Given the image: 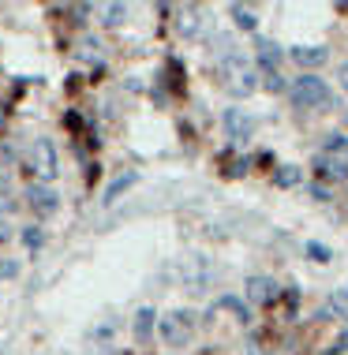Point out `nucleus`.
<instances>
[{"instance_id": "8", "label": "nucleus", "mask_w": 348, "mask_h": 355, "mask_svg": "<svg viewBox=\"0 0 348 355\" xmlns=\"http://www.w3.org/2000/svg\"><path fill=\"white\" fill-rule=\"evenodd\" d=\"M288 56H292L299 68H322V64L330 60V49H326V45H296Z\"/></svg>"}, {"instance_id": "11", "label": "nucleus", "mask_w": 348, "mask_h": 355, "mask_svg": "<svg viewBox=\"0 0 348 355\" xmlns=\"http://www.w3.org/2000/svg\"><path fill=\"white\" fill-rule=\"evenodd\" d=\"M135 184H139V172H124V176H116L113 184L105 187V198H101V202H105V206H113L116 198H120L128 187H135Z\"/></svg>"}, {"instance_id": "26", "label": "nucleus", "mask_w": 348, "mask_h": 355, "mask_svg": "<svg viewBox=\"0 0 348 355\" xmlns=\"http://www.w3.org/2000/svg\"><path fill=\"white\" fill-rule=\"evenodd\" d=\"M8 236H12V225H8V220H4V217H0V243H4V239H8Z\"/></svg>"}, {"instance_id": "6", "label": "nucleus", "mask_w": 348, "mask_h": 355, "mask_svg": "<svg viewBox=\"0 0 348 355\" xmlns=\"http://www.w3.org/2000/svg\"><path fill=\"white\" fill-rule=\"evenodd\" d=\"M225 131H229V139H236V142H244L255 135V116L244 109H229L225 112Z\"/></svg>"}, {"instance_id": "25", "label": "nucleus", "mask_w": 348, "mask_h": 355, "mask_svg": "<svg viewBox=\"0 0 348 355\" xmlns=\"http://www.w3.org/2000/svg\"><path fill=\"white\" fill-rule=\"evenodd\" d=\"M311 198H318V202H330V191H326L322 184H311Z\"/></svg>"}, {"instance_id": "19", "label": "nucleus", "mask_w": 348, "mask_h": 355, "mask_svg": "<svg viewBox=\"0 0 348 355\" xmlns=\"http://www.w3.org/2000/svg\"><path fill=\"white\" fill-rule=\"evenodd\" d=\"M221 306H225V311H232V314H236V322H244V325L251 322V311H247V306H244V303L236 300V295H225V300H221Z\"/></svg>"}, {"instance_id": "13", "label": "nucleus", "mask_w": 348, "mask_h": 355, "mask_svg": "<svg viewBox=\"0 0 348 355\" xmlns=\"http://www.w3.org/2000/svg\"><path fill=\"white\" fill-rule=\"evenodd\" d=\"M101 23L105 26H120L124 19H128V4H120V0H113V4H101Z\"/></svg>"}, {"instance_id": "22", "label": "nucleus", "mask_w": 348, "mask_h": 355, "mask_svg": "<svg viewBox=\"0 0 348 355\" xmlns=\"http://www.w3.org/2000/svg\"><path fill=\"white\" fill-rule=\"evenodd\" d=\"M195 31H199V15H195V12H188V15L180 19V34H188V37H191Z\"/></svg>"}, {"instance_id": "2", "label": "nucleus", "mask_w": 348, "mask_h": 355, "mask_svg": "<svg viewBox=\"0 0 348 355\" xmlns=\"http://www.w3.org/2000/svg\"><path fill=\"white\" fill-rule=\"evenodd\" d=\"M288 101H292L296 109H318V105H333L330 86H326V79H318V75H299V79L288 86Z\"/></svg>"}, {"instance_id": "14", "label": "nucleus", "mask_w": 348, "mask_h": 355, "mask_svg": "<svg viewBox=\"0 0 348 355\" xmlns=\"http://www.w3.org/2000/svg\"><path fill=\"white\" fill-rule=\"evenodd\" d=\"M229 15L236 19V26H240V31H258V15L251 12L247 4H232V8H229Z\"/></svg>"}, {"instance_id": "3", "label": "nucleus", "mask_w": 348, "mask_h": 355, "mask_svg": "<svg viewBox=\"0 0 348 355\" xmlns=\"http://www.w3.org/2000/svg\"><path fill=\"white\" fill-rule=\"evenodd\" d=\"M158 333L169 348H188L191 344V333H195V314L191 311H172L158 322Z\"/></svg>"}, {"instance_id": "7", "label": "nucleus", "mask_w": 348, "mask_h": 355, "mask_svg": "<svg viewBox=\"0 0 348 355\" xmlns=\"http://www.w3.org/2000/svg\"><path fill=\"white\" fill-rule=\"evenodd\" d=\"M255 56H258V68H263V71H277V64L285 60V49L277 42H270V37H258V42H255Z\"/></svg>"}, {"instance_id": "29", "label": "nucleus", "mask_w": 348, "mask_h": 355, "mask_svg": "<svg viewBox=\"0 0 348 355\" xmlns=\"http://www.w3.org/2000/svg\"><path fill=\"white\" fill-rule=\"evenodd\" d=\"M94 355H113V352H109V348H101V352H94Z\"/></svg>"}, {"instance_id": "10", "label": "nucleus", "mask_w": 348, "mask_h": 355, "mask_svg": "<svg viewBox=\"0 0 348 355\" xmlns=\"http://www.w3.org/2000/svg\"><path fill=\"white\" fill-rule=\"evenodd\" d=\"M315 168L330 180H348V157H315Z\"/></svg>"}, {"instance_id": "27", "label": "nucleus", "mask_w": 348, "mask_h": 355, "mask_svg": "<svg viewBox=\"0 0 348 355\" xmlns=\"http://www.w3.org/2000/svg\"><path fill=\"white\" fill-rule=\"evenodd\" d=\"M337 79H341V86L348 90V64H341V68H337Z\"/></svg>"}, {"instance_id": "28", "label": "nucleus", "mask_w": 348, "mask_h": 355, "mask_svg": "<svg viewBox=\"0 0 348 355\" xmlns=\"http://www.w3.org/2000/svg\"><path fill=\"white\" fill-rule=\"evenodd\" d=\"M345 348H348V329L341 333V340H337V352H345Z\"/></svg>"}, {"instance_id": "18", "label": "nucleus", "mask_w": 348, "mask_h": 355, "mask_svg": "<svg viewBox=\"0 0 348 355\" xmlns=\"http://www.w3.org/2000/svg\"><path fill=\"white\" fill-rule=\"evenodd\" d=\"M307 258L318 262V266H326V262H333V251L326 243H318V239H311V243H307Z\"/></svg>"}, {"instance_id": "24", "label": "nucleus", "mask_w": 348, "mask_h": 355, "mask_svg": "<svg viewBox=\"0 0 348 355\" xmlns=\"http://www.w3.org/2000/svg\"><path fill=\"white\" fill-rule=\"evenodd\" d=\"M83 56H98V49H101V42H98V37H83Z\"/></svg>"}, {"instance_id": "17", "label": "nucleus", "mask_w": 348, "mask_h": 355, "mask_svg": "<svg viewBox=\"0 0 348 355\" xmlns=\"http://www.w3.org/2000/svg\"><path fill=\"white\" fill-rule=\"evenodd\" d=\"M330 311L337 314V318H348V284H341V288L330 295Z\"/></svg>"}, {"instance_id": "21", "label": "nucleus", "mask_w": 348, "mask_h": 355, "mask_svg": "<svg viewBox=\"0 0 348 355\" xmlns=\"http://www.w3.org/2000/svg\"><path fill=\"white\" fill-rule=\"evenodd\" d=\"M23 243H26V247H31V251H38V247H42V243H45V236H42V228H38V225H31V228H26V232H23Z\"/></svg>"}, {"instance_id": "12", "label": "nucleus", "mask_w": 348, "mask_h": 355, "mask_svg": "<svg viewBox=\"0 0 348 355\" xmlns=\"http://www.w3.org/2000/svg\"><path fill=\"white\" fill-rule=\"evenodd\" d=\"M154 318H158V314H154V306H142V311L135 314L131 329H135V340H139V344H147L154 337Z\"/></svg>"}, {"instance_id": "30", "label": "nucleus", "mask_w": 348, "mask_h": 355, "mask_svg": "<svg viewBox=\"0 0 348 355\" xmlns=\"http://www.w3.org/2000/svg\"><path fill=\"white\" fill-rule=\"evenodd\" d=\"M345 128H348V120H345Z\"/></svg>"}, {"instance_id": "23", "label": "nucleus", "mask_w": 348, "mask_h": 355, "mask_svg": "<svg viewBox=\"0 0 348 355\" xmlns=\"http://www.w3.org/2000/svg\"><path fill=\"white\" fill-rule=\"evenodd\" d=\"M12 277H19V262H12V258H8V262H0V284L12 281Z\"/></svg>"}, {"instance_id": "4", "label": "nucleus", "mask_w": 348, "mask_h": 355, "mask_svg": "<svg viewBox=\"0 0 348 355\" xmlns=\"http://www.w3.org/2000/svg\"><path fill=\"white\" fill-rule=\"evenodd\" d=\"M225 86H229V94L232 98H247V94H255V86H258V75L247 68V60L244 56H236V53H229L225 56Z\"/></svg>"}, {"instance_id": "5", "label": "nucleus", "mask_w": 348, "mask_h": 355, "mask_svg": "<svg viewBox=\"0 0 348 355\" xmlns=\"http://www.w3.org/2000/svg\"><path fill=\"white\" fill-rule=\"evenodd\" d=\"M23 198H26V206H31L34 217H53L56 209H60V195H56L49 184H31L23 191Z\"/></svg>"}, {"instance_id": "9", "label": "nucleus", "mask_w": 348, "mask_h": 355, "mask_svg": "<svg viewBox=\"0 0 348 355\" xmlns=\"http://www.w3.org/2000/svg\"><path fill=\"white\" fill-rule=\"evenodd\" d=\"M247 300L251 303H274L277 300V281L274 277H247Z\"/></svg>"}, {"instance_id": "1", "label": "nucleus", "mask_w": 348, "mask_h": 355, "mask_svg": "<svg viewBox=\"0 0 348 355\" xmlns=\"http://www.w3.org/2000/svg\"><path fill=\"white\" fill-rule=\"evenodd\" d=\"M26 165L34 172V184H49L60 176V153H56L53 139H34L31 153H26Z\"/></svg>"}, {"instance_id": "15", "label": "nucleus", "mask_w": 348, "mask_h": 355, "mask_svg": "<svg viewBox=\"0 0 348 355\" xmlns=\"http://www.w3.org/2000/svg\"><path fill=\"white\" fill-rule=\"evenodd\" d=\"M299 180H304V172H299L296 165H281V168L274 172V184L277 187H296Z\"/></svg>"}, {"instance_id": "16", "label": "nucleus", "mask_w": 348, "mask_h": 355, "mask_svg": "<svg viewBox=\"0 0 348 355\" xmlns=\"http://www.w3.org/2000/svg\"><path fill=\"white\" fill-rule=\"evenodd\" d=\"M326 157H348V139L341 131H333V135H326Z\"/></svg>"}, {"instance_id": "20", "label": "nucleus", "mask_w": 348, "mask_h": 355, "mask_svg": "<svg viewBox=\"0 0 348 355\" xmlns=\"http://www.w3.org/2000/svg\"><path fill=\"white\" fill-rule=\"evenodd\" d=\"M263 86H266L270 94H285V90H288V86H285V79H281L277 71H266V75H263Z\"/></svg>"}]
</instances>
